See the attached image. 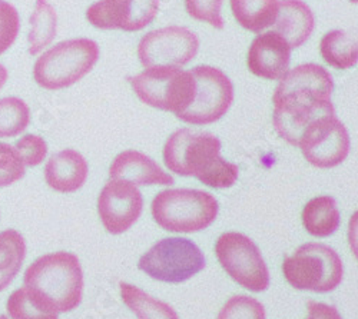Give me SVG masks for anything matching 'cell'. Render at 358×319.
Wrapping results in <instances>:
<instances>
[{
	"mask_svg": "<svg viewBox=\"0 0 358 319\" xmlns=\"http://www.w3.org/2000/svg\"><path fill=\"white\" fill-rule=\"evenodd\" d=\"M333 77L327 69L306 64L287 72L273 96L275 131L298 147L304 131L318 118L336 114L331 103Z\"/></svg>",
	"mask_w": 358,
	"mask_h": 319,
	"instance_id": "obj_1",
	"label": "cell"
},
{
	"mask_svg": "<svg viewBox=\"0 0 358 319\" xmlns=\"http://www.w3.org/2000/svg\"><path fill=\"white\" fill-rule=\"evenodd\" d=\"M166 168L181 177H194L214 189L231 188L240 175L235 163L221 156V140L208 132L178 129L164 147Z\"/></svg>",
	"mask_w": 358,
	"mask_h": 319,
	"instance_id": "obj_2",
	"label": "cell"
},
{
	"mask_svg": "<svg viewBox=\"0 0 358 319\" xmlns=\"http://www.w3.org/2000/svg\"><path fill=\"white\" fill-rule=\"evenodd\" d=\"M23 283L57 312H71L82 301L83 272L78 256L71 252L59 251L38 258L26 269Z\"/></svg>",
	"mask_w": 358,
	"mask_h": 319,
	"instance_id": "obj_3",
	"label": "cell"
},
{
	"mask_svg": "<svg viewBox=\"0 0 358 319\" xmlns=\"http://www.w3.org/2000/svg\"><path fill=\"white\" fill-rule=\"evenodd\" d=\"M218 200L199 189H166L152 200V216L168 232L192 234L210 226L218 216Z\"/></svg>",
	"mask_w": 358,
	"mask_h": 319,
	"instance_id": "obj_4",
	"label": "cell"
},
{
	"mask_svg": "<svg viewBox=\"0 0 358 319\" xmlns=\"http://www.w3.org/2000/svg\"><path fill=\"white\" fill-rule=\"evenodd\" d=\"M99 46L91 39H71L45 52L34 66V77L41 88L59 91L69 88L94 69Z\"/></svg>",
	"mask_w": 358,
	"mask_h": 319,
	"instance_id": "obj_5",
	"label": "cell"
},
{
	"mask_svg": "<svg viewBox=\"0 0 358 319\" xmlns=\"http://www.w3.org/2000/svg\"><path fill=\"white\" fill-rule=\"evenodd\" d=\"M282 272L295 289L318 294L331 292L343 282L344 265L336 249L310 242L284 259Z\"/></svg>",
	"mask_w": 358,
	"mask_h": 319,
	"instance_id": "obj_6",
	"label": "cell"
},
{
	"mask_svg": "<svg viewBox=\"0 0 358 319\" xmlns=\"http://www.w3.org/2000/svg\"><path fill=\"white\" fill-rule=\"evenodd\" d=\"M132 89L148 106L172 112L176 116L188 109L195 94V79L179 68L159 66L129 77Z\"/></svg>",
	"mask_w": 358,
	"mask_h": 319,
	"instance_id": "obj_7",
	"label": "cell"
},
{
	"mask_svg": "<svg viewBox=\"0 0 358 319\" xmlns=\"http://www.w3.org/2000/svg\"><path fill=\"white\" fill-rule=\"evenodd\" d=\"M138 268L159 282L181 283L205 268V256L191 239L165 238L141 256Z\"/></svg>",
	"mask_w": 358,
	"mask_h": 319,
	"instance_id": "obj_8",
	"label": "cell"
},
{
	"mask_svg": "<svg viewBox=\"0 0 358 319\" xmlns=\"http://www.w3.org/2000/svg\"><path fill=\"white\" fill-rule=\"evenodd\" d=\"M215 255L224 271L248 291L262 292L270 286V272L261 251L247 235L222 234L217 241Z\"/></svg>",
	"mask_w": 358,
	"mask_h": 319,
	"instance_id": "obj_9",
	"label": "cell"
},
{
	"mask_svg": "<svg viewBox=\"0 0 358 319\" xmlns=\"http://www.w3.org/2000/svg\"><path fill=\"white\" fill-rule=\"evenodd\" d=\"M191 73L195 79L194 99L176 118L196 126L215 124L234 102L232 82L222 71L213 66H196Z\"/></svg>",
	"mask_w": 358,
	"mask_h": 319,
	"instance_id": "obj_10",
	"label": "cell"
},
{
	"mask_svg": "<svg viewBox=\"0 0 358 319\" xmlns=\"http://www.w3.org/2000/svg\"><path fill=\"white\" fill-rule=\"evenodd\" d=\"M199 49L198 36L187 27L168 26L145 35L138 46V57L146 68H179L189 64Z\"/></svg>",
	"mask_w": 358,
	"mask_h": 319,
	"instance_id": "obj_11",
	"label": "cell"
},
{
	"mask_svg": "<svg viewBox=\"0 0 358 319\" xmlns=\"http://www.w3.org/2000/svg\"><path fill=\"white\" fill-rule=\"evenodd\" d=\"M350 135L336 114L322 116L303 133L298 147L304 158L315 168H334L350 154Z\"/></svg>",
	"mask_w": 358,
	"mask_h": 319,
	"instance_id": "obj_12",
	"label": "cell"
},
{
	"mask_svg": "<svg viewBox=\"0 0 358 319\" xmlns=\"http://www.w3.org/2000/svg\"><path fill=\"white\" fill-rule=\"evenodd\" d=\"M159 10V0H99L89 6L86 17L103 31L139 32L151 24Z\"/></svg>",
	"mask_w": 358,
	"mask_h": 319,
	"instance_id": "obj_13",
	"label": "cell"
},
{
	"mask_svg": "<svg viewBox=\"0 0 358 319\" xmlns=\"http://www.w3.org/2000/svg\"><path fill=\"white\" fill-rule=\"evenodd\" d=\"M143 198L139 189L122 179L105 184L98 198V212L103 228L112 235L124 234L139 219Z\"/></svg>",
	"mask_w": 358,
	"mask_h": 319,
	"instance_id": "obj_14",
	"label": "cell"
},
{
	"mask_svg": "<svg viewBox=\"0 0 358 319\" xmlns=\"http://www.w3.org/2000/svg\"><path fill=\"white\" fill-rule=\"evenodd\" d=\"M291 47L275 32L258 35L248 50V69L258 77L280 80L288 72Z\"/></svg>",
	"mask_w": 358,
	"mask_h": 319,
	"instance_id": "obj_15",
	"label": "cell"
},
{
	"mask_svg": "<svg viewBox=\"0 0 358 319\" xmlns=\"http://www.w3.org/2000/svg\"><path fill=\"white\" fill-rule=\"evenodd\" d=\"M109 175L112 179H122L131 184L146 185H173V178L166 173L152 158L138 151H125L119 154L110 168Z\"/></svg>",
	"mask_w": 358,
	"mask_h": 319,
	"instance_id": "obj_16",
	"label": "cell"
},
{
	"mask_svg": "<svg viewBox=\"0 0 358 319\" xmlns=\"http://www.w3.org/2000/svg\"><path fill=\"white\" fill-rule=\"evenodd\" d=\"M89 173L86 159L75 149H65L50 156L45 166V179L49 188L61 193L80 189Z\"/></svg>",
	"mask_w": 358,
	"mask_h": 319,
	"instance_id": "obj_17",
	"label": "cell"
},
{
	"mask_svg": "<svg viewBox=\"0 0 358 319\" xmlns=\"http://www.w3.org/2000/svg\"><path fill=\"white\" fill-rule=\"evenodd\" d=\"M275 34H278L291 49L300 47L311 36L315 19L310 6L301 0H282L278 3L275 17Z\"/></svg>",
	"mask_w": 358,
	"mask_h": 319,
	"instance_id": "obj_18",
	"label": "cell"
},
{
	"mask_svg": "<svg viewBox=\"0 0 358 319\" xmlns=\"http://www.w3.org/2000/svg\"><path fill=\"white\" fill-rule=\"evenodd\" d=\"M340 211L331 196H317L307 202L303 209V223L310 235L327 238L336 234L340 228Z\"/></svg>",
	"mask_w": 358,
	"mask_h": 319,
	"instance_id": "obj_19",
	"label": "cell"
},
{
	"mask_svg": "<svg viewBox=\"0 0 358 319\" xmlns=\"http://www.w3.org/2000/svg\"><path fill=\"white\" fill-rule=\"evenodd\" d=\"M231 9L235 20L244 29L261 34L264 29L274 24L278 0H231Z\"/></svg>",
	"mask_w": 358,
	"mask_h": 319,
	"instance_id": "obj_20",
	"label": "cell"
},
{
	"mask_svg": "<svg viewBox=\"0 0 358 319\" xmlns=\"http://www.w3.org/2000/svg\"><path fill=\"white\" fill-rule=\"evenodd\" d=\"M26 258L24 238L15 229L0 232V292L13 282Z\"/></svg>",
	"mask_w": 358,
	"mask_h": 319,
	"instance_id": "obj_21",
	"label": "cell"
},
{
	"mask_svg": "<svg viewBox=\"0 0 358 319\" xmlns=\"http://www.w3.org/2000/svg\"><path fill=\"white\" fill-rule=\"evenodd\" d=\"M320 52L322 59L336 69H351L358 61L357 39L344 31H331L324 35Z\"/></svg>",
	"mask_w": 358,
	"mask_h": 319,
	"instance_id": "obj_22",
	"label": "cell"
},
{
	"mask_svg": "<svg viewBox=\"0 0 358 319\" xmlns=\"http://www.w3.org/2000/svg\"><path fill=\"white\" fill-rule=\"evenodd\" d=\"M6 309L12 319H57V311L29 286L12 292Z\"/></svg>",
	"mask_w": 358,
	"mask_h": 319,
	"instance_id": "obj_23",
	"label": "cell"
},
{
	"mask_svg": "<svg viewBox=\"0 0 358 319\" xmlns=\"http://www.w3.org/2000/svg\"><path fill=\"white\" fill-rule=\"evenodd\" d=\"M119 288H121L122 301L138 319H179L171 305L146 294L138 286L121 282Z\"/></svg>",
	"mask_w": 358,
	"mask_h": 319,
	"instance_id": "obj_24",
	"label": "cell"
},
{
	"mask_svg": "<svg viewBox=\"0 0 358 319\" xmlns=\"http://www.w3.org/2000/svg\"><path fill=\"white\" fill-rule=\"evenodd\" d=\"M57 27V15L48 0H36L35 10L31 16V31L27 35L29 54L36 56L46 46H49L55 36Z\"/></svg>",
	"mask_w": 358,
	"mask_h": 319,
	"instance_id": "obj_25",
	"label": "cell"
},
{
	"mask_svg": "<svg viewBox=\"0 0 358 319\" xmlns=\"http://www.w3.org/2000/svg\"><path fill=\"white\" fill-rule=\"evenodd\" d=\"M31 122V109L16 96L0 99V138H15Z\"/></svg>",
	"mask_w": 358,
	"mask_h": 319,
	"instance_id": "obj_26",
	"label": "cell"
},
{
	"mask_svg": "<svg viewBox=\"0 0 358 319\" xmlns=\"http://www.w3.org/2000/svg\"><path fill=\"white\" fill-rule=\"evenodd\" d=\"M217 319H265V308L255 298L235 295L227 301Z\"/></svg>",
	"mask_w": 358,
	"mask_h": 319,
	"instance_id": "obj_27",
	"label": "cell"
},
{
	"mask_svg": "<svg viewBox=\"0 0 358 319\" xmlns=\"http://www.w3.org/2000/svg\"><path fill=\"white\" fill-rule=\"evenodd\" d=\"M24 165L15 147L0 143V188L10 186L24 177Z\"/></svg>",
	"mask_w": 358,
	"mask_h": 319,
	"instance_id": "obj_28",
	"label": "cell"
},
{
	"mask_svg": "<svg viewBox=\"0 0 358 319\" xmlns=\"http://www.w3.org/2000/svg\"><path fill=\"white\" fill-rule=\"evenodd\" d=\"M19 32V12L6 0H0V54H3L15 43Z\"/></svg>",
	"mask_w": 358,
	"mask_h": 319,
	"instance_id": "obj_29",
	"label": "cell"
},
{
	"mask_svg": "<svg viewBox=\"0 0 358 319\" xmlns=\"http://www.w3.org/2000/svg\"><path fill=\"white\" fill-rule=\"evenodd\" d=\"M222 2L224 0H185V8L192 19L210 23L215 29H224Z\"/></svg>",
	"mask_w": 358,
	"mask_h": 319,
	"instance_id": "obj_30",
	"label": "cell"
},
{
	"mask_svg": "<svg viewBox=\"0 0 358 319\" xmlns=\"http://www.w3.org/2000/svg\"><path fill=\"white\" fill-rule=\"evenodd\" d=\"M15 149L19 154L24 166H38L48 155V143L38 135H26L15 143Z\"/></svg>",
	"mask_w": 358,
	"mask_h": 319,
	"instance_id": "obj_31",
	"label": "cell"
},
{
	"mask_svg": "<svg viewBox=\"0 0 358 319\" xmlns=\"http://www.w3.org/2000/svg\"><path fill=\"white\" fill-rule=\"evenodd\" d=\"M308 316L306 319H343L336 306L317 301H308Z\"/></svg>",
	"mask_w": 358,
	"mask_h": 319,
	"instance_id": "obj_32",
	"label": "cell"
},
{
	"mask_svg": "<svg viewBox=\"0 0 358 319\" xmlns=\"http://www.w3.org/2000/svg\"><path fill=\"white\" fill-rule=\"evenodd\" d=\"M8 77H9V72H8V69H6L2 64H0V89H2L3 86L6 84Z\"/></svg>",
	"mask_w": 358,
	"mask_h": 319,
	"instance_id": "obj_33",
	"label": "cell"
},
{
	"mask_svg": "<svg viewBox=\"0 0 358 319\" xmlns=\"http://www.w3.org/2000/svg\"><path fill=\"white\" fill-rule=\"evenodd\" d=\"M0 319H9V316H6V315H0Z\"/></svg>",
	"mask_w": 358,
	"mask_h": 319,
	"instance_id": "obj_34",
	"label": "cell"
},
{
	"mask_svg": "<svg viewBox=\"0 0 358 319\" xmlns=\"http://www.w3.org/2000/svg\"><path fill=\"white\" fill-rule=\"evenodd\" d=\"M352 2H357V0H352Z\"/></svg>",
	"mask_w": 358,
	"mask_h": 319,
	"instance_id": "obj_35",
	"label": "cell"
}]
</instances>
